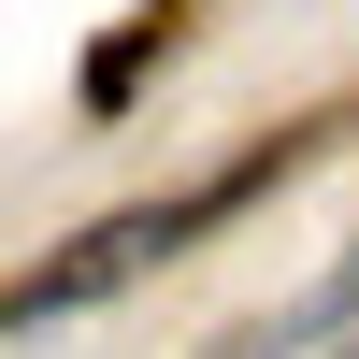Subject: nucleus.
Segmentation results:
<instances>
[{
    "instance_id": "2",
    "label": "nucleus",
    "mask_w": 359,
    "mask_h": 359,
    "mask_svg": "<svg viewBox=\"0 0 359 359\" xmlns=\"http://www.w3.org/2000/svg\"><path fill=\"white\" fill-rule=\"evenodd\" d=\"M345 316H359V259H345L331 287H302V302H287V316H259V331H230L216 359H287V345H316V331H345Z\"/></svg>"
},
{
    "instance_id": "3",
    "label": "nucleus",
    "mask_w": 359,
    "mask_h": 359,
    "mask_svg": "<svg viewBox=\"0 0 359 359\" xmlns=\"http://www.w3.org/2000/svg\"><path fill=\"white\" fill-rule=\"evenodd\" d=\"M345 359H359V345H345Z\"/></svg>"
},
{
    "instance_id": "1",
    "label": "nucleus",
    "mask_w": 359,
    "mask_h": 359,
    "mask_svg": "<svg viewBox=\"0 0 359 359\" xmlns=\"http://www.w3.org/2000/svg\"><path fill=\"white\" fill-rule=\"evenodd\" d=\"M331 130H345V115H302V130H273V144H245V158H216L201 187H172V201H115L101 230L43 245L29 273H0V331H57V316H86V302H115V287L172 273V259H187L201 230H230L245 201H273V187H287V172H302Z\"/></svg>"
}]
</instances>
